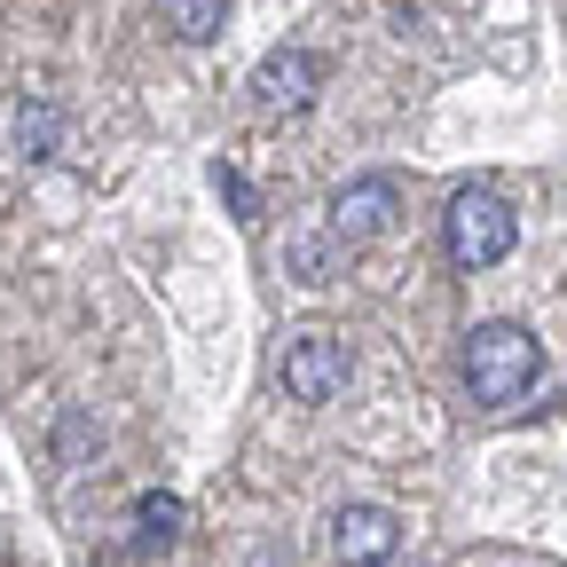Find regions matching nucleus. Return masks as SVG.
Segmentation results:
<instances>
[{
  "instance_id": "obj_1",
  "label": "nucleus",
  "mask_w": 567,
  "mask_h": 567,
  "mask_svg": "<svg viewBox=\"0 0 567 567\" xmlns=\"http://www.w3.org/2000/svg\"><path fill=\"white\" fill-rule=\"evenodd\" d=\"M457 363H465V394H473L481 410H513V402L544 379V347H536L528 323H473Z\"/></svg>"
},
{
  "instance_id": "obj_2",
  "label": "nucleus",
  "mask_w": 567,
  "mask_h": 567,
  "mask_svg": "<svg viewBox=\"0 0 567 567\" xmlns=\"http://www.w3.org/2000/svg\"><path fill=\"white\" fill-rule=\"evenodd\" d=\"M513 245H520V221H513V205L496 197L488 182H473V189L450 197V213H442V252H450V268L481 276V268L505 260Z\"/></svg>"
},
{
  "instance_id": "obj_3",
  "label": "nucleus",
  "mask_w": 567,
  "mask_h": 567,
  "mask_svg": "<svg viewBox=\"0 0 567 567\" xmlns=\"http://www.w3.org/2000/svg\"><path fill=\"white\" fill-rule=\"evenodd\" d=\"M276 386L292 402H308V410L331 402V394H347V347L331 331H292L284 354H276Z\"/></svg>"
},
{
  "instance_id": "obj_4",
  "label": "nucleus",
  "mask_w": 567,
  "mask_h": 567,
  "mask_svg": "<svg viewBox=\"0 0 567 567\" xmlns=\"http://www.w3.org/2000/svg\"><path fill=\"white\" fill-rule=\"evenodd\" d=\"M394 551H402L394 505H339L331 513V559L339 567H386Z\"/></svg>"
},
{
  "instance_id": "obj_5",
  "label": "nucleus",
  "mask_w": 567,
  "mask_h": 567,
  "mask_svg": "<svg viewBox=\"0 0 567 567\" xmlns=\"http://www.w3.org/2000/svg\"><path fill=\"white\" fill-rule=\"evenodd\" d=\"M386 221H402V189H394L386 174H354V182L331 197V221H323V229H331L339 245H363V237H379Z\"/></svg>"
},
{
  "instance_id": "obj_6",
  "label": "nucleus",
  "mask_w": 567,
  "mask_h": 567,
  "mask_svg": "<svg viewBox=\"0 0 567 567\" xmlns=\"http://www.w3.org/2000/svg\"><path fill=\"white\" fill-rule=\"evenodd\" d=\"M316 87H323V55H308V48H276L260 71H252V103L260 111H308L316 103Z\"/></svg>"
},
{
  "instance_id": "obj_7",
  "label": "nucleus",
  "mask_w": 567,
  "mask_h": 567,
  "mask_svg": "<svg viewBox=\"0 0 567 567\" xmlns=\"http://www.w3.org/2000/svg\"><path fill=\"white\" fill-rule=\"evenodd\" d=\"M134 528H142V544H174L189 528V505H182L174 488H142L134 496Z\"/></svg>"
},
{
  "instance_id": "obj_8",
  "label": "nucleus",
  "mask_w": 567,
  "mask_h": 567,
  "mask_svg": "<svg viewBox=\"0 0 567 567\" xmlns=\"http://www.w3.org/2000/svg\"><path fill=\"white\" fill-rule=\"evenodd\" d=\"M158 9H166V32L174 40H221V17H229V0H158Z\"/></svg>"
},
{
  "instance_id": "obj_9",
  "label": "nucleus",
  "mask_w": 567,
  "mask_h": 567,
  "mask_svg": "<svg viewBox=\"0 0 567 567\" xmlns=\"http://www.w3.org/2000/svg\"><path fill=\"white\" fill-rule=\"evenodd\" d=\"M17 151H24V158H55V151H63V111H55L48 95L17 111Z\"/></svg>"
},
{
  "instance_id": "obj_10",
  "label": "nucleus",
  "mask_w": 567,
  "mask_h": 567,
  "mask_svg": "<svg viewBox=\"0 0 567 567\" xmlns=\"http://www.w3.org/2000/svg\"><path fill=\"white\" fill-rule=\"evenodd\" d=\"M331 245H339L331 229H323V237H292V245H284V260H292L300 284H323V276H331Z\"/></svg>"
},
{
  "instance_id": "obj_11",
  "label": "nucleus",
  "mask_w": 567,
  "mask_h": 567,
  "mask_svg": "<svg viewBox=\"0 0 567 567\" xmlns=\"http://www.w3.org/2000/svg\"><path fill=\"white\" fill-rule=\"evenodd\" d=\"M213 189L229 197V213H237V221H260V197H252V182H245L237 166H213Z\"/></svg>"
}]
</instances>
